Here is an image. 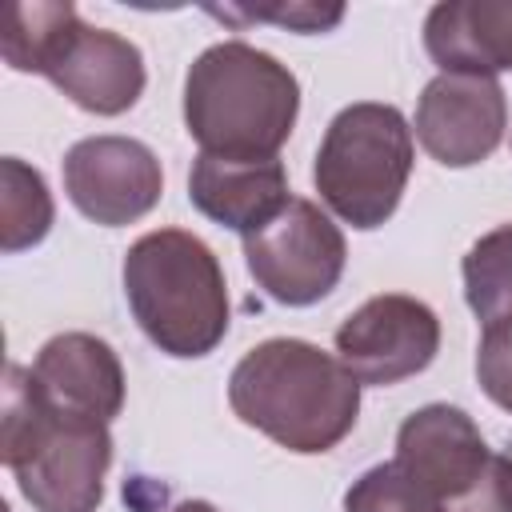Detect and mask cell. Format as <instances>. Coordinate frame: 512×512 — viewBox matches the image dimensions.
Segmentation results:
<instances>
[{"instance_id": "cell-17", "label": "cell", "mask_w": 512, "mask_h": 512, "mask_svg": "<svg viewBox=\"0 0 512 512\" xmlns=\"http://www.w3.org/2000/svg\"><path fill=\"white\" fill-rule=\"evenodd\" d=\"M460 272H464L468 308L484 324L512 316V224H500V228L484 232L468 248Z\"/></svg>"}, {"instance_id": "cell-2", "label": "cell", "mask_w": 512, "mask_h": 512, "mask_svg": "<svg viewBox=\"0 0 512 512\" xmlns=\"http://www.w3.org/2000/svg\"><path fill=\"white\" fill-rule=\"evenodd\" d=\"M300 84L272 52L244 40L204 48L184 76V128L208 156L272 160L296 128Z\"/></svg>"}, {"instance_id": "cell-13", "label": "cell", "mask_w": 512, "mask_h": 512, "mask_svg": "<svg viewBox=\"0 0 512 512\" xmlns=\"http://www.w3.org/2000/svg\"><path fill=\"white\" fill-rule=\"evenodd\" d=\"M188 200L200 216L248 236L264 228L292 196H288V172L272 160H228L200 152L188 172Z\"/></svg>"}, {"instance_id": "cell-19", "label": "cell", "mask_w": 512, "mask_h": 512, "mask_svg": "<svg viewBox=\"0 0 512 512\" xmlns=\"http://www.w3.org/2000/svg\"><path fill=\"white\" fill-rule=\"evenodd\" d=\"M476 380L492 404L512 412V316L484 324L476 348Z\"/></svg>"}, {"instance_id": "cell-9", "label": "cell", "mask_w": 512, "mask_h": 512, "mask_svg": "<svg viewBox=\"0 0 512 512\" xmlns=\"http://www.w3.org/2000/svg\"><path fill=\"white\" fill-rule=\"evenodd\" d=\"M64 192L80 216L120 228L160 204L164 172L144 140L88 136L64 152Z\"/></svg>"}, {"instance_id": "cell-7", "label": "cell", "mask_w": 512, "mask_h": 512, "mask_svg": "<svg viewBox=\"0 0 512 512\" xmlns=\"http://www.w3.org/2000/svg\"><path fill=\"white\" fill-rule=\"evenodd\" d=\"M244 260L268 300L308 308L340 284L348 248L328 212L292 196L264 228L244 236Z\"/></svg>"}, {"instance_id": "cell-6", "label": "cell", "mask_w": 512, "mask_h": 512, "mask_svg": "<svg viewBox=\"0 0 512 512\" xmlns=\"http://www.w3.org/2000/svg\"><path fill=\"white\" fill-rule=\"evenodd\" d=\"M440 512H512V464L456 404H424L396 432L392 456Z\"/></svg>"}, {"instance_id": "cell-15", "label": "cell", "mask_w": 512, "mask_h": 512, "mask_svg": "<svg viewBox=\"0 0 512 512\" xmlns=\"http://www.w3.org/2000/svg\"><path fill=\"white\" fill-rule=\"evenodd\" d=\"M80 12L68 0H16L4 8V32H0V52L4 64L16 72H36L44 76L52 52L60 40L72 32Z\"/></svg>"}, {"instance_id": "cell-4", "label": "cell", "mask_w": 512, "mask_h": 512, "mask_svg": "<svg viewBox=\"0 0 512 512\" xmlns=\"http://www.w3.org/2000/svg\"><path fill=\"white\" fill-rule=\"evenodd\" d=\"M124 296L140 332L176 360L208 356L232 320L228 284L216 252L184 232H144L124 252Z\"/></svg>"}, {"instance_id": "cell-11", "label": "cell", "mask_w": 512, "mask_h": 512, "mask_svg": "<svg viewBox=\"0 0 512 512\" xmlns=\"http://www.w3.org/2000/svg\"><path fill=\"white\" fill-rule=\"evenodd\" d=\"M44 76L84 112L96 116H120L128 112L144 92V56L140 48L108 28H92L84 20L72 24V32L52 52Z\"/></svg>"}, {"instance_id": "cell-1", "label": "cell", "mask_w": 512, "mask_h": 512, "mask_svg": "<svg viewBox=\"0 0 512 512\" xmlns=\"http://www.w3.org/2000/svg\"><path fill=\"white\" fill-rule=\"evenodd\" d=\"M228 404L280 448L316 456L356 428L360 380L340 356L296 336H276L240 356L228 376Z\"/></svg>"}, {"instance_id": "cell-8", "label": "cell", "mask_w": 512, "mask_h": 512, "mask_svg": "<svg viewBox=\"0 0 512 512\" xmlns=\"http://www.w3.org/2000/svg\"><path fill=\"white\" fill-rule=\"evenodd\" d=\"M440 352V320L436 312L404 292H384L364 300L336 328L340 364L372 388L400 384L424 372Z\"/></svg>"}, {"instance_id": "cell-18", "label": "cell", "mask_w": 512, "mask_h": 512, "mask_svg": "<svg viewBox=\"0 0 512 512\" xmlns=\"http://www.w3.org/2000/svg\"><path fill=\"white\" fill-rule=\"evenodd\" d=\"M344 512H440L436 500L396 464H376L344 492Z\"/></svg>"}, {"instance_id": "cell-14", "label": "cell", "mask_w": 512, "mask_h": 512, "mask_svg": "<svg viewBox=\"0 0 512 512\" xmlns=\"http://www.w3.org/2000/svg\"><path fill=\"white\" fill-rule=\"evenodd\" d=\"M424 48L440 72L496 76L512 68V0H444L424 20Z\"/></svg>"}, {"instance_id": "cell-16", "label": "cell", "mask_w": 512, "mask_h": 512, "mask_svg": "<svg viewBox=\"0 0 512 512\" xmlns=\"http://www.w3.org/2000/svg\"><path fill=\"white\" fill-rule=\"evenodd\" d=\"M52 216L56 208L44 176L20 156H4L0 160V248L24 252L40 244L52 228Z\"/></svg>"}, {"instance_id": "cell-21", "label": "cell", "mask_w": 512, "mask_h": 512, "mask_svg": "<svg viewBox=\"0 0 512 512\" xmlns=\"http://www.w3.org/2000/svg\"><path fill=\"white\" fill-rule=\"evenodd\" d=\"M168 512H216L208 500H180L176 508H168Z\"/></svg>"}, {"instance_id": "cell-10", "label": "cell", "mask_w": 512, "mask_h": 512, "mask_svg": "<svg viewBox=\"0 0 512 512\" xmlns=\"http://www.w3.org/2000/svg\"><path fill=\"white\" fill-rule=\"evenodd\" d=\"M508 128V100L496 76L440 72L416 104V140L444 168H472L496 152Z\"/></svg>"}, {"instance_id": "cell-22", "label": "cell", "mask_w": 512, "mask_h": 512, "mask_svg": "<svg viewBox=\"0 0 512 512\" xmlns=\"http://www.w3.org/2000/svg\"><path fill=\"white\" fill-rule=\"evenodd\" d=\"M504 456H508V464H512V444H508V452H504Z\"/></svg>"}, {"instance_id": "cell-20", "label": "cell", "mask_w": 512, "mask_h": 512, "mask_svg": "<svg viewBox=\"0 0 512 512\" xmlns=\"http://www.w3.org/2000/svg\"><path fill=\"white\" fill-rule=\"evenodd\" d=\"M212 16L220 20H272V24H284V28H296V32H328L344 20V8L340 4H288V8H208Z\"/></svg>"}, {"instance_id": "cell-12", "label": "cell", "mask_w": 512, "mask_h": 512, "mask_svg": "<svg viewBox=\"0 0 512 512\" xmlns=\"http://www.w3.org/2000/svg\"><path fill=\"white\" fill-rule=\"evenodd\" d=\"M36 392L52 412L112 424L124 408V368L108 340L92 332H60L32 360Z\"/></svg>"}, {"instance_id": "cell-3", "label": "cell", "mask_w": 512, "mask_h": 512, "mask_svg": "<svg viewBox=\"0 0 512 512\" xmlns=\"http://www.w3.org/2000/svg\"><path fill=\"white\" fill-rule=\"evenodd\" d=\"M0 460L36 512H96L112 464V432L108 424L52 412L36 392L32 368L8 364Z\"/></svg>"}, {"instance_id": "cell-5", "label": "cell", "mask_w": 512, "mask_h": 512, "mask_svg": "<svg viewBox=\"0 0 512 512\" xmlns=\"http://www.w3.org/2000/svg\"><path fill=\"white\" fill-rule=\"evenodd\" d=\"M412 128L396 104L360 100L332 116L316 148L312 184L320 200L352 228H380L412 176Z\"/></svg>"}]
</instances>
